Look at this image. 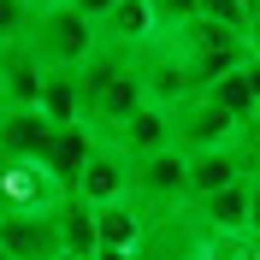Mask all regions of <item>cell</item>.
<instances>
[{
  "label": "cell",
  "instance_id": "cell-29",
  "mask_svg": "<svg viewBox=\"0 0 260 260\" xmlns=\"http://www.w3.org/2000/svg\"><path fill=\"white\" fill-rule=\"evenodd\" d=\"M48 260H65V254H48Z\"/></svg>",
  "mask_w": 260,
  "mask_h": 260
},
{
  "label": "cell",
  "instance_id": "cell-18",
  "mask_svg": "<svg viewBox=\"0 0 260 260\" xmlns=\"http://www.w3.org/2000/svg\"><path fill=\"white\" fill-rule=\"evenodd\" d=\"M201 95H207L213 107H225V113L237 118V130H243L248 118L260 113V101H254V89H248V77H243V71H231V77H213L207 89H201Z\"/></svg>",
  "mask_w": 260,
  "mask_h": 260
},
{
  "label": "cell",
  "instance_id": "cell-11",
  "mask_svg": "<svg viewBox=\"0 0 260 260\" xmlns=\"http://www.w3.org/2000/svg\"><path fill=\"white\" fill-rule=\"evenodd\" d=\"M89 148H95V136H89L83 124H53L48 136H42V148H36V166H42V172H48L65 195H71L83 160H89Z\"/></svg>",
  "mask_w": 260,
  "mask_h": 260
},
{
  "label": "cell",
  "instance_id": "cell-2",
  "mask_svg": "<svg viewBox=\"0 0 260 260\" xmlns=\"http://www.w3.org/2000/svg\"><path fill=\"white\" fill-rule=\"evenodd\" d=\"M24 53H30L42 71H77V65L95 53V24H83L77 12H65V6L30 12V30H24Z\"/></svg>",
  "mask_w": 260,
  "mask_h": 260
},
{
  "label": "cell",
  "instance_id": "cell-21",
  "mask_svg": "<svg viewBox=\"0 0 260 260\" xmlns=\"http://www.w3.org/2000/svg\"><path fill=\"white\" fill-rule=\"evenodd\" d=\"M59 6H65V12H77L83 24H101V18L113 12V0H59Z\"/></svg>",
  "mask_w": 260,
  "mask_h": 260
},
{
  "label": "cell",
  "instance_id": "cell-3",
  "mask_svg": "<svg viewBox=\"0 0 260 260\" xmlns=\"http://www.w3.org/2000/svg\"><path fill=\"white\" fill-rule=\"evenodd\" d=\"M172 48H178V59H183V71H189L195 89H207L213 77H231V71H243V65H248L243 30H225V24H207V18H195Z\"/></svg>",
  "mask_w": 260,
  "mask_h": 260
},
{
  "label": "cell",
  "instance_id": "cell-19",
  "mask_svg": "<svg viewBox=\"0 0 260 260\" xmlns=\"http://www.w3.org/2000/svg\"><path fill=\"white\" fill-rule=\"evenodd\" d=\"M148 18H154V42H178L195 18V0H148Z\"/></svg>",
  "mask_w": 260,
  "mask_h": 260
},
{
  "label": "cell",
  "instance_id": "cell-28",
  "mask_svg": "<svg viewBox=\"0 0 260 260\" xmlns=\"http://www.w3.org/2000/svg\"><path fill=\"white\" fill-rule=\"evenodd\" d=\"M237 6H243V12H248V6H254V0H237Z\"/></svg>",
  "mask_w": 260,
  "mask_h": 260
},
{
  "label": "cell",
  "instance_id": "cell-17",
  "mask_svg": "<svg viewBox=\"0 0 260 260\" xmlns=\"http://www.w3.org/2000/svg\"><path fill=\"white\" fill-rule=\"evenodd\" d=\"M36 113L48 118V124H83L77 118V71H42Z\"/></svg>",
  "mask_w": 260,
  "mask_h": 260
},
{
  "label": "cell",
  "instance_id": "cell-6",
  "mask_svg": "<svg viewBox=\"0 0 260 260\" xmlns=\"http://www.w3.org/2000/svg\"><path fill=\"white\" fill-rule=\"evenodd\" d=\"M71 201L83 207H113V201H130V160L113 142H95L89 160H83L77 183H71Z\"/></svg>",
  "mask_w": 260,
  "mask_h": 260
},
{
  "label": "cell",
  "instance_id": "cell-23",
  "mask_svg": "<svg viewBox=\"0 0 260 260\" xmlns=\"http://www.w3.org/2000/svg\"><path fill=\"white\" fill-rule=\"evenodd\" d=\"M243 42H248V53H260V0L248 6V24H243Z\"/></svg>",
  "mask_w": 260,
  "mask_h": 260
},
{
  "label": "cell",
  "instance_id": "cell-26",
  "mask_svg": "<svg viewBox=\"0 0 260 260\" xmlns=\"http://www.w3.org/2000/svg\"><path fill=\"white\" fill-rule=\"evenodd\" d=\"M243 254H248V260H260V231H254V237H243Z\"/></svg>",
  "mask_w": 260,
  "mask_h": 260
},
{
  "label": "cell",
  "instance_id": "cell-15",
  "mask_svg": "<svg viewBox=\"0 0 260 260\" xmlns=\"http://www.w3.org/2000/svg\"><path fill=\"white\" fill-rule=\"evenodd\" d=\"M36 95H42V65L24 53V42L0 48V101L6 107H36Z\"/></svg>",
  "mask_w": 260,
  "mask_h": 260
},
{
  "label": "cell",
  "instance_id": "cell-5",
  "mask_svg": "<svg viewBox=\"0 0 260 260\" xmlns=\"http://www.w3.org/2000/svg\"><path fill=\"white\" fill-rule=\"evenodd\" d=\"M172 142H178L183 154L225 148V142H237V118H231L225 107H213V101L195 89V95H183L178 107H172Z\"/></svg>",
  "mask_w": 260,
  "mask_h": 260
},
{
  "label": "cell",
  "instance_id": "cell-31",
  "mask_svg": "<svg viewBox=\"0 0 260 260\" xmlns=\"http://www.w3.org/2000/svg\"><path fill=\"white\" fill-rule=\"evenodd\" d=\"M0 160H6V154H0Z\"/></svg>",
  "mask_w": 260,
  "mask_h": 260
},
{
  "label": "cell",
  "instance_id": "cell-7",
  "mask_svg": "<svg viewBox=\"0 0 260 260\" xmlns=\"http://www.w3.org/2000/svg\"><path fill=\"white\" fill-rule=\"evenodd\" d=\"M65 189L36 160H0V213H53Z\"/></svg>",
  "mask_w": 260,
  "mask_h": 260
},
{
  "label": "cell",
  "instance_id": "cell-24",
  "mask_svg": "<svg viewBox=\"0 0 260 260\" xmlns=\"http://www.w3.org/2000/svg\"><path fill=\"white\" fill-rule=\"evenodd\" d=\"M243 77H248V89H254V101H260V53H248V65H243Z\"/></svg>",
  "mask_w": 260,
  "mask_h": 260
},
{
  "label": "cell",
  "instance_id": "cell-16",
  "mask_svg": "<svg viewBox=\"0 0 260 260\" xmlns=\"http://www.w3.org/2000/svg\"><path fill=\"white\" fill-rule=\"evenodd\" d=\"M48 130L53 124L36 113V107H6V113H0V154H6V160H36V148H42Z\"/></svg>",
  "mask_w": 260,
  "mask_h": 260
},
{
  "label": "cell",
  "instance_id": "cell-12",
  "mask_svg": "<svg viewBox=\"0 0 260 260\" xmlns=\"http://www.w3.org/2000/svg\"><path fill=\"white\" fill-rule=\"evenodd\" d=\"M254 166H248V154L237 142L225 148H201V154H183V183H189V195H207V189H225V183L248 178Z\"/></svg>",
  "mask_w": 260,
  "mask_h": 260
},
{
  "label": "cell",
  "instance_id": "cell-33",
  "mask_svg": "<svg viewBox=\"0 0 260 260\" xmlns=\"http://www.w3.org/2000/svg\"><path fill=\"white\" fill-rule=\"evenodd\" d=\"M136 260H142V254H136Z\"/></svg>",
  "mask_w": 260,
  "mask_h": 260
},
{
  "label": "cell",
  "instance_id": "cell-27",
  "mask_svg": "<svg viewBox=\"0 0 260 260\" xmlns=\"http://www.w3.org/2000/svg\"><path fill=\"white\" fill-rule=\"evenodd\" d=\"M48 6H59V0H30V12H48Z\"/></svg>",
  "mask_w": 260,
  "mask_h": 260
},
{
  "label": "cell",
  "instance_id": "cell-30",
  "mask_svg": "<svg viewBox=\"0 0 260 260\" xmlns=\"http://www.w3.org/2000/svg\"><path fill=\"white\" fill-rule=\"evenodd\" d=\"M0 113H6V101H0Z\"/></svg>",
  "mask_w": 260,
  "mask_h": 260
},
{
  "label": "cell",
  "instance_id": "cell-22",
  "mask_svg": "<svg viewBox=\"0 0 260 260\" xmlns=\"http://www.w3.org/2000/svg\"><path fill=\"white\" fill-rule=\"evenodd\" d=\"M260 231V172H248V231L243 237H254Z\"/></svg>",
  "mask_w": 260,
  "mask_h": 260
},
{
  "label": "cell",
  "instance_id": "cell-13",
  "mask_svg": "<svg viewBox=\"0 0 260 260\" xmlns=\"http://www.w3.org/2000/svg\"><path fill=\"white\" fill-rule=\"evenodd\" d=\"M95 42H101V48L142 53L148 42H154V18H148V0H113V12L95 24Z\"/></svg>",
  "mask_w": 260,
  "mask_h": 260
},
{
  "label": "cell",
  "instance_id": "cell-32",
  "mask_svg": "<svg viewBox=\"0 0 260 260\" xmlns=\"http://www.w3.org/2000/svg\"><path fill=\"white\" fill-rule=\"evenodd\" d=\"M0 260H6V254H0Z\"/></svg>",
  "mask_w": 260,
  "mask_h": 260
},
{
  "label": "cell",
  "instance_id": "cell-9",
  "mask_svg": "<svg viewBox=\"0 0 260 260\" xmlns=\"http://www.w3.org/2000/svg\"><path fill=\"white\" fill-rule=\"evenodd\" d=\"M107 142H113L124 160H148V154H160V148H178V142H172V107L142 101V107H136V113H130Z\"/></svg>",
  "mask_w": 260,
  "mask_h": 260
},
{
  "label": "cell",
  "instance_id": "cell-4",
  "mask_svg": "<svg viewBox=\"0 0 260 260\" xmlns=\"http://www.w3.org/2000/svg\"><path fill=\"white\" fill-rule=\"evenodd\" d=\"M189 201V183H183V148H160L148 160H130V207L142 219H160V213H178Z\"/></svg>",
  "mask_w": 260,
  "mask_h": 260
},
{
  "label": "cell",
  "instance_id": "cell-25",
  "mask_svg": "<svg viewBox=\"0 0 260 260\" xmlns=\"http://www.w3.org/2000/svg\"><path fill=\"white\" fill-rule=\"evenodd\" d=\"M89 260H136V254H124V248H95Z\"/></svg>",
  "mask_w": 260,
  "mask_h": 260
},
{
  "label": "cell",
  "instance_id": "cell-10",
  "mask_svg": "<svg viewBox=\"0 0 260 260\" xmlns=\"http://www.w3.org/2000/svg\"><path fill=\"white\" fill-rule=\"evenodd\" d=\"M53 213H0V254L6 260H48V254H59Z\"/></svg>",
  "mask_w": 260,
  "mask_h": 260
},
{
  "label": "cell",
  "instance_id": "cell-14",
  "mask_svg": "<svg viewBox=\"0 0 260 260\" xmlns=\"http://www.w3.org/2000/svg\"><path fill=\"white\" fill-rule=\"evenodd\" d=\"M89 219H95V248H124V254H136L148 237V219L130 201H113V207H89Z\"/></svg>",
  "mask_w": 260,
  "mask_h": 260
},
{
  "label": "cell",
  "instance_id": "cell-20",
  "mask_svg": "<svg viewBox=\"0 0 260 260\" xmlns=\"http://www.w3.org/2000/svg\"><path fill=\"white\" fill-rule=\"evenodd\" d=\"M24 30H30V6L24 0H0V48L24 42Z\"/></svg>",
  "mask_w": 260,
  "mask_h": 260
},
{
  "label": "cell",
  "instance_id": "cell-1",
  "mask_svg": "<svg viewBox=\"0 0 260 260\" xmlns=\"http://www.w3.org/2000/svg\"><path fill=\"white\" fill-rule=\"evenodd\" d=\"M142 71H136V53L124 48H101L77 65V118L83 130L95 136V142H107L118 124H124L136 107H142Z\"/></svg>",
  "mask_w": 260,
  "mask_h": 260
},
{
  "label": "cell",
  "instance_id": "cell-8",
  "mask_svg": "<svg viewBox=\"0 0 260 260\" xmlns=\"http://www.w3.org/2000/svg\"><path fill=\"white\" fill-rule=\"evenodd\" d=\"M183 213H189L207 237H219V243L243 237V231H248V178L225 183V189H207V195H189Z\"/></svg>",
  "mask_w": 260,
  "mask_h": 260
}]
</instances>
